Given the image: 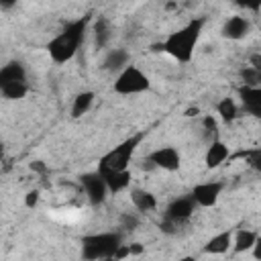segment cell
<instances>
[{
  "label": "cell",
  "instance_id": "9a60e30c",
  "mask_svg": "<svg viewBox=\"0 0 261 261\" xmlns=\"http://www.w3.org/2000/svg\"><path fill=\"white\" fill-rule=\"evenodd\" d=\"M226 159H230V147L224 141L216 139V141L208 143V149H206V155H204V165L208 169L220 167Z\"/></svg>",
  "mask_w": 261,
  "mask_h": 261
},
{
  "label": "cell",
  "instance_id": "d6a6232c",
  "mask_svg": "<svg viewBox=\"0 0 261 261\" xmlns=\"http://www.w3.org/2000/svg\"><path fill=\"white\" fill-rule=\"evenodd\" d=\"M177 261H198V259H196L194 255H184V257H179Z\"/></svg>",
  "mask_w": 261,
  "mask_h": 261
},
{
  "label": "cell",
  "instance_id": "7402d4cb",
  "mask_svg": "<svg viewBox=\"0 0 261 261\" xmlns=\"http://www.w3.org/2000/svg\"><path fill=\"white\" fill-rule=\"evenodd\" d=\"M29 92L27 82H14V84H4L0 86V94L4 100H22Z\"/></svg>",
  "mask_w": 261,
  "mask_h": 261
},
{
  "label": "cell",
  "instance_id": "d4e9b609",
  "mask_svg": "<svg viewBox=\"0 0 261 261\" xmlns=\"http://www.w3.org/2000/svg\"><path fill=\"white\" fill-rule=\"evenodd\" d=\"M139 224H141V218L135 212H124L120 216V228H122V232H133V230L139 228Z\"/></svg>",
  "mask_w": 261,
  "mask_h": 261
},
{
  "label": "cell",
  "instance_id": "836d02e7",
  "mask_svg": "<svg viewBox=\"0 0 261 261\" xmlns=\"http://www.w3.org/2000/svg\"><path fill=\"white\" fill-rule=\"evenodd\" d=\"M251 169H255V171H259V173H261V161H259V163H257V165H253V167H251Z\"/></svg>",
  "mask_w": 261,
  "mask_h": 261
},
{
  "label": "cell",
  "instance_id": "9c48e42d",
  "mask_svg": "<svg viewBox=\"0 0 261 261\" xmlns=\"http://www.w3.org/2000/svg\"><path fill=\"white\" fill-rule=\"evenodd\" d=\"M147 159L155 165V169H163V171H177L179 165H181V157H179V151L171 145H163V147H157L153 149Z\"/></svg>",
  "mask_w": 261,
  "mask_h": 261
},
{
  "label": "cell",
  "instance_id": "2e32d148",
  "mask_svg": "<svg viewBox=\"0 0 261 261\" xmlns=\"http://www.w3.org/2000/svg\"><path fill=\"white\" fill-rule=\"evenodd\" d=\"M130 204L135 206L137 212H143V214L153 212V210H157V206H159L157 196H155L153 192L145 190V188H133V190H130Z\"/></svg>",
  "mask_w": 261,
  "mask_h": 261
},
{
  "label": "cell",
  "instance_id": "3957f363",
  "mask_svg": "<svg viewBox=\"0 0 261 261\" xmlns=\"http://www.w3.org/2000/svg\"><path fill=\"white\" fill-rule=\"evenodd\" d=\"M82 245V259L84 261H106L114 259V253L122 245L120 230H106V232H92L80 239Z\"/></svg>",
  "mask_w": 261,
  "mask_h": 261
},
{
  "label": "cell",
  "instance_id": "484cf974",
  "mask_svg": "<svg viewBox=\"0 0 261 261\" xmlns=\"http://www.w3.org/2000/svg\"><path fill=\"white\" fill-rule=\"evenodd\" d=\"M39 198H41L39 190H31V192H27V194H24V206H27V208H37Z\"/></svg>",
  "mask_w": 261,
  "mask_h": 261
},
{
  "label": "cell",
  "instance_id": "cb8c5ba5",
  "mask_svg": "<svg viewBox=\"0 0 261 261\" xmlns=\"http://www.w3.org/2000/svg\"><path fill=\"white\" fill-rule=\"evenodd\" d=\"M202 128L206 133V137L210 139V143L218 139V122H216V118L212 114H204L202 116Z\"/></svg>",
  "mask_w": 261,
  "mask_h": 261
},
{
  "label": "cell",
  "instance_id": "83f0119b",
  "mask_svg": "<svg viewBox=\"0 0 261 261\" xmlns=\"http://www.w3.org/2000/svg\"><path fill=\"white\" fill-rule=\"evenodd\" d=\"M126 257H130V245H120L118 247V251L114 253V261H122V259H126Z\"/></svg>",
  "mask_w": 261,
  "mask_h": 261
},
{
  "label": "cell",
  "instance_id": "8fae6325",
  "mask_svg": "<svg viewBox=\"0 0 261 261\" xmlns=\"http://www.w3.org/2000/svg\"><path fill=\"white\" fill-rule=\"evenodd\" d=\"M249 31H251L249 16H245V14H232V16H228L224 20V24L220 29V35L224 39H228V41H241V39H245L249 35Z\"/></svg>",
  "mask_w": 261,
  "mask_h": 261
},
{
  "label": "cell",
  "instance_id": "7c38bea8",
  "mask_svg": "<svg viewBox=\"0 0 261 261\" xmlns=\"http://www.w3.org/2000/svg\"><path fill=\"white\" fill-rule=\"evenodd\" d=\"M232 241H234V230L226 228V230H220L214 237H210L204 243L202 251L206 255H224V253H228L232 249Z\"/></svg>",
  "mask_w": 261,
  "mask_h": 261
},
{
  "label": "cell",
  "instance_id": "5b68a950",
  "mask_svg": "<svg viewBox=\"0 0 261 261\" xmlns=\"http://www.w3.org/2000/svg\"><path fill=\"white\" fill-rule=\"evenodd\" d=\"M149 88H151L149 75H147L141 67L133 65V63H130L126 69H122V71L116 75L114 84H112V90H114L116 94H120V96L143 94V92H147Z\"/></svg>",
  "mask_w": 261,
  "mask_h": 261
},
{
  "label": "cell",
  "instance_id": "44dd1931",
  "mask_svg": "<svg viewBox=\"0 0 261 261\" xmlns=\"http://www.w3.org/2000/svg\"><path fill=\"white\" fill-rule=\"evenodd\" d=\"M110 37H112L110 22L106 18H98L96 24H94V45H96V49H104L110 43Z\"/></svg>",
  "mask_w": 261,
  "mask_h": 261
},
{
  "label": "cell",
  "instance_id": "d6986e66",
  "mask_svg": "<svg viewBox=\"0 0 261 261\" xmlns=\"http://www.w3.org/2000/svg\"><path fill=\"white\" fill-rule=\"evenodd\" d=\"M239 112H241V106H239V104H237V100H234V98H230V96L220 98V100H218V104H216V114H218V116H220V120H222V122H226V124L234 122V120L239 118Z\"/></svg>",
  "mask_w": 261,
  "mask_h": 261
},
{
  "label": "cell",
  "instance_id": "52a82bcc",
  "mask_svg": "<svg viewBox=\"0 0 261 261\" xmlns=\"http://www.w3.org/2000/svg\"><path fill=\"white\" fill-rule=\"evenodd\" d=\"M198 204L194 202L192 194H184V196H177L173 198L167 206H165V212H163V218L173 222V224H184L186 220H190L196 212Z\"/></svg>",
  "mask_w": 261,
  "mask_h": 261
},
{
  "label": "cell",
  "instance_id": "5bb4252c",
  "mask_svg": "<svg viewBox=\"0 0 261 261\" xmlns=\"http://www.w3.org/2000/svg\"><path fill=\"white\" fill-rule=\"evenodd\" d=\"M130 65V55L126 49L122 47H114V49H108L104 59H102V69L104 71H110V73H120L122 69H126Z\"/></svg>",
  "mask_w": 261,
  "mask_h": 261
},
{
  "label": "cell",
  "instance_id": "4316f807",
  "mask_svg": "<svg viewBox=\"0 0 261 261\" xmlns=\"http://www.w3.org/2000/svg\"><path fill=\"white\" fill-rule=\"evenodd\" d=\"M31 171H35V173H39V175H47L49 173V167L43 163V161H31Z\"/></svg>",
  "mask_w": 261,
  "mask_h": 261
},
{
  "label": "cell",
  "instance_id": "1f68e13d",
  "mask_svg": "<svg viewBox=\"0 0 261 261\" xmlns=\"http://www.w3.org/2000/svg\"><path fill=\"white\" fill-rule=\"evenodd\" d=\"M198 112H200V110H198V106H196V108H188V110H186V116H196Z\"/></svg>",
  "mask_w": 261,
  "mask_h": 261
},
{
  "label": "cell",
  "instance_id": "ba28073f",
  "mask_svg": "<svg viewBox=\"0 0 261 261\" xmlns=\"http://www.w3.org/2000/svg\"><path fill=\"white\" fill-rule=\"evenodd\" d=\"M224 190V181L212 179V181H200L192 188V198L200 208H212L220 200V194Z\"/></svg>",
  "mask_w": 261,
  "mask_h": 261
},
{
  "label": "cell",
  "instance_id": "30bf717a",
  "mask_svg": "<svg viewBox=\"0 0 261 261\" xmlns=\"http://www.w3.org/2000/svg\"><path fill=\"white\" fill-rule=\"evenodd\" d=\"M237 98L241 104V110L253 118H261V88L251 86H239Z\"/></svg>",
  "mask_w": 261,
  "mask_h": 261
},
{
  "label": "cell",
  "instance_id": "6da1fadb",
  "mask_svg": "<svg viewBox=\"0 0 261 261\" xmlns=\"http://www.w3.org/2000/svg\"><path fill=\"white\" fill-rule=\"evenodd\" d=\"M204 24H206V18L204 16H196V18L188 20L184 27L171 31L159 43V51L167 53L177 63H190L192 57H194L196 45L200 41V35H202Z\"/></svg>",
  "mask_w": 261,
  "mask_h": 261
},
{
  "label": "cell",
  "instance_id": "603a6c76",
  "mask_svg": "<svg viewBox=\"0 0 261 261\" xmlns=\"http://www.w3.org/2000/svg\"><path fill=\"white\" fill-rule=\"evenodd\" d=\"M241 77V86H251V88H261V71L253 69V67H243L239 71Z\"/></svg>",
  "mask_w": 261,
  "mask_h": 261
},
{
  "label": "cell",
  "instance_id": "ac0fdd59",
  "mask_svg": "<svg viewBox=\"0 0 261 261\" xmlns=\"http://www.w3.org/2000/svg\"><path fill=\"white\" fill-rule=\"evenodd\" d=\"M14 82H27V69L20 61H8L0 69V86L14 84Z\"/></svg>",
  "mask_w": 261,
  "mask_h": 261
},
{
  "label": "cell",
  "instance_id": "f1b7e54d",
  "mask_svg": "<svg viewBox=\"0 0 261 261\" xmlns=\"http://www.w3.org/2000/svg\"><path fill=\"white\" fill-rule=\"evenodd\" d=\"M249 67L261 71V51H253V53L249 55Z\"/></svg>",
  "mask_w": 261,
  "mask_h": 261
},
{
  "label": "cell",
  "instance_id": "4dcf8cb0",
  "mask_svg": "<svg viewBox=\"0 0 261 261\" xmlns=\"http://www.w3.org/2000/svg\"><path fill=\"white\" fill-rule=\"evenodd\" d=\"M145 247L141 243H130V257H137V255H143Z\"/></svg>",
  "mask_w": 261,
  "mask_h": 261
},
{
  "label": "cell",
  "instance_id": "f546056e",
  "mask_svg": "<svg viewBox=\"0 0 261 261\" xmlns=\"http://www.w3.org/2000/svg\"><path fill=\"white\" fill-rule=\"evenodd\" d=\"M251 255H253V259H255V261H261V234H259V239H257V243H255V247H253Z\"/></svg>",
  "mask_w": 261,
  "mask_h": 261
},
{
  "label": "cell",
  "instance_id": "4fadbf2b",
  "mask_svg": "<svg viewBox=\"0 0 261 261\" xmlns=\"http://www.w3.org/2000/svg\"><path fill=\"white\" fill-rule=\"evenodd\" d=\"M98 173L102 175L106 188L110 194H120L124 190L130 188V171H114V169H100L98 167Z\"/></svg>",
  "mask_w": 261,
  "mask_h": 261
},
{
  "label": "cell",
  "instance_id": "ffe728a7",
  "mask_svg": "<svg viewBox=\"0 0 261 261\" xmlns=\"http://www.w3.org/2000/svg\"><path fill=\"white\" fill-rule=\"evenodd\" d=\"M94 98H96V94L92 92V90H84V92H80L75 98H73V102H71V118H80V116H84L90 108H92V104H94Z\"/></svg>",
  "mask_w": 261,
  "mask_h": 261
},
{
  "label": "cell",
  "instance_id": "e0dca14e",
  "mask_svg": "<svg viewBox=\"0 0 261 261\" xmlns=\"http://www.w3.org/2000/svg\"><path fill=\"white\" fill-rule=\"evenodd\" d=\"M257 239H259V234H257L255 230H251V228H239V230H234L232 251H234L237 255L247 253V251H253V247H255Z\"/></svg>",
  "mask_w": 261,
  "mask_h": 261
},
{
  "label": "cell",
  "instance_id": "7a4b0ae2",
  "mask_svg": "<svg viewBox=\"0 0 261 261\" xmlns=\"http://www.w3.org/2000/svg\"><path fill=\"white\" fill-rule=\"evenodd\" d=\"M88 24H90V16L69 20V22H65V27L55 37L49 39L45 49H47L53 63L63 65L75 57V53H77V49L84 43V37L88 33Z\"/></svg>",
  "mask_w": 261,
  "mask_h": 261
},
{
  "label": "cell",
  "instance_id": "8992f818",
  "mask_svg": "<svg viewBox=\"0 0 261 261\" xmlns=\"http://www.w3.org/2000/svg\"><path fill=\"white\" fill-rule=\"evenodd\" d=\"M80 186L84 190V196L88 198L90 206H102L108 198V188L98 171H88L80 175Z\"/></svg>",
  "mask_w": 261,
  "mask_h": 261
},
{
  "label": "cell",
  "instance_id": "277c9868",
  "mask_svg": "<svg viewBox=\"0 0 261 261\" xmlns=\"http://www.w3.org/2000/svg\"><path fill=\"white\" fill-rule=\"evenodd\" d=\"M145 133H135L128 139H124L122 143H118L116 147L108 149L100 159H98V167L100 169H114V171H126L133 155L137 151V147L143 143Z\"/></svg>",
  "mask_w": 261,
  "mask_h": 261
}]
</instances>
